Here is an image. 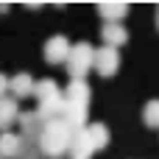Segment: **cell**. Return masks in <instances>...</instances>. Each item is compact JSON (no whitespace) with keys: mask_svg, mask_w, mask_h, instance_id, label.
Wrapping results in <instances>:
<instances>
[{"mask_svg":"<svg viewBox=\"0 0 159 159\" xmlns=\"http://www.w3.org/2000/svg\"><path fill=\"white\" fill-rule=\"evenodd\" d=\"M92 89L87 81H70L64 89V103H78V106H89Z\"/></svg>","mask_w":159,"mask_h":159,"instance_id":"9c48e42d","label":"cell"},{"mask_svg":"<svg viewBox=\"0 0 159 159\" xmlns=\"http://www.w3.org/2000/svg\"><path fill=\"white\" fill-rule=\"evenodd\" d=\"M20 120V106L14 98H0V131H8L14 123Z\"/></svg>","mask_w":159,"mask_h":159,"instance_id":"7c38bea8","label":"cell"},{"mask_svg":"<svg viewBox=\"0 0 159 159\" xmlns=\"http://www.w3.org/2000/svg\"><path fill=\"white\" fill-rule=\"evenodd\" d=\"M73 134H75V131H70V126H67L61 117H59V120L45 123V126H42V131H39V140H36L39 154H42V157H48V159H61V157H67Z\"/></svg>","mask_w":159,"mask_h":159,"instance_id":"6da1fadb","label":"cell"},{"mask_svg":"<svg viewBox=\"0 0 159 159\" xmlns=\"http://www.w3.org/2000/svg\"><path fill=\"white\" fill-rule=\"evenodd\" d=\"M64 67H67V73H70L73 81H87V73L95 70V48L87 45V42L73 45V48H70V56H67V61H64Z\"/></svg>","mask_w":159,"mask_h":159,"instance_id":"7a4b0ae2","label":"cell"},{"mask_svg":"<svg viewBox=\"0 0 159 159\" xmlns=\"http://www.w3.org/2000/svg\"><path fill=\"white\" fill-rule=\"evenodd\" d=\"M87 137H89V143H92L95 151H101V148L109 145V129L103 123H89L87 126Z\"/></svg>","mask_w":159,"mask_h":159,"instance_id":"4fadbf2b","label":"cell"},{"mask_svg":"<svg viewBox=\"0 0 159 159\" xmlns=\"http://www.w3.org/2000/svg\"><path fill=\"white\" fill-rule=\"evenodd\" d=\"M22 137L14 131H0V159H20Z\"/></svg>","mask_w":159,"mask_h":159,"instance_id":"30bf717a","label":"cell"},{"mask_svg":"<svg viewBox=\"0 0 159 159\" xmlns=\"http://www.w3.org/2000/svg\"><path fill=\"white\" fill-rule=\"evenodd\" d=\"M143 123L151 126V129H159V98L148 101V103L143 106Z\"/></svg>","mask_w":159,"mask_h":159,"instance_id":"9a60e30c","label":"cell"},{"mask_svg":"<svg viewBox=\"0 0 159 159\" xmlns=\"http://www.w3.org/2000/svg\"><path fill=\"white\" fill-rule=\"evenodd\" d=\"M70 39L67 36H61V34H56V36H50L48 42H45V61L48 64H64L67 61V56H70Z\"/></svg>","mask_w":159,"mask_h":159,"instance_id":"277c9868","label":"cell"},{"mask_svg":"<svg viewBox=\"0 0 159 159\" xmlns=\"http://www.w3.org/2000/svg\"><path fill=\"white\" fill-rule=\"evenodd\" d=\"M92 154H95V148H92V143H89V137H87V129L75 131L73 140H70V151H67V157H70V159H89Z\"/></svg>","mask_w":159,"mask_h":159,"instance_id":"ba28073f","label":"cell"},{"mask_svg":"<svg viewBox=\"0 0 159 159\" xmlns=\"http://www.w3.org/2000/svg\"><path fill=\"white\" fill-rule=\"evenodd\" d=\"M157 28H159V8H157Z\"/></svg>","mask_w":159,"mask_h":159,"instance_id":"e0dca14e","label":"cell"},{"mask_svg":"<svg viewBox=\"0 0 159 159\" xmlns=\"http://www.w3.org/2000/svg\"><path fill=\"white\" fill-rule=\"evenodd\" d=\"M6 92H8V75L0 73V98H6Z\"/></svg>","mask_w":159,"mask_h":159,"instance_id":"2e32d148","label":"cell"},{"mask_svg":"<svg viewBox=\"0 0 159 159\" xmlns=\"http://www.w3.org/2000/svg\"><path fill=\"white\" fill-rule=\"evenodd\" d=\"M101 42L106 45V48H123L126 42H129V31L123 28V25H101Z\"/></svg>","mask_w":159,"mask_h":159,"instance_id":"8fae6325","label":"cell"},{"mask_svg":"<svg viewBox=\"0 0 159 159\" xmlns=\"http://www.w3.org/2000/svg\"><path fill=\"white\" fill-rule=\"evenodd\" d=\"M95 70H98L101 78H112V75L120 70V50L101 45V48L95 50Z\"/></svg>","mask_w":159,"mask_h":159,"instance_id":"3957f363","label":"cell"},{"mask_svg":"<svg viewBox=\"0 0 159 159\" xmlns=\"http://www.w3.org/2000/svg\"><path fill=\"white\" fill-rule=\"evenodd\" d=\"M34 95H36V101L42 103V101H48V98L59 95V84H56L53 78H39V81L34 84Z\"/></svg>","mask_w":159,"mask_h":159,"instance_id":"5bb4252c","label":"cell"},{"mask_svg":"<svg viewBox=\"0 0 159 159\" xmlns=\"http://www.w3.org/2000/svg\"><path fill=\"white\" fill-rule=\"evenodd\" d=\"M34 84H36V81H34L31 73H17V75L8 78V92H11L14 101H20V98L34 95Z\"/></svg>","mask_w":159,"mask_h":159,"instance_id":"52a82bcc","label":"cell"},{"mask_svg":"<svg viewBox=\"0 0 159 159\" xmlns=\"http://www.w3.org/2000/svg\"><path fill=\"white\" fill-rule=\"evenodd\" d=\"M64 115V95L59 92V95H53V98H48V101H42L39 103V109H36V117L42 120V123H50V120H59Z\"/></svg>","mask_w":159,"mask_h":159,"instance_id":"8992f818","label":"cell"},{"mask_svg":"<svg viewBox=\"0 0 159 159\" xmlns=\"http://www.w3.org/2000/svg\"><path fill=\"white\" fill-rule=\"evenodd\" d=\"M98 14H101V20H106V25H120V20H126V14H129V3L103 0V3H98Z\"/></svg>","mask_w":159,"mask_h":159,"instance_id":"5b68a950","label":"cell"}]
</instances>
